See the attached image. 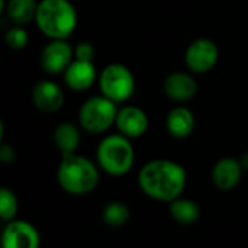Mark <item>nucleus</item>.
I'll use <instances>...</instances> for the list:
<instances>
[{"label":"nucleus","mask_w":248,"mask_h":248,"mask_svg":"<svg viewBox=\"0 0 248 248\" xmlns=\"http://www.w3.org/2000/svg\"><path fill=\"white\" fill-rule=\"evenodd\" d=\"M0 160L3 161V163H12L13 160H15V151H13V148L12 147H9V145H1V148H0Z\"/></svg>","instance_id":"obj_23"},{"label":"nucleus","mask_w":248,"mask_h":248,"mask_svg":"<svg viewBox=\"0 0 248 248\" xmlns=\"http://www.w3.org/2000/svg\"><path fill=\"white\" fill-rule=\"evenodd\" d=\"M100 90L105 97L115 103L128 100L135 89L134 76L122 64H110L100 74Z\"/></svg>","instance_id":"obj_6"},{"label":"nucleus","mask_w":248,"mask_h":248,"mask_svg":"<svg viewBox=\"0 0 248 248\" xmlns=\"http://www.w3.org/2000/svg\"><path fill=\"white\" fill-rule=\"evenodd\" d=\"M129 217L131 211L124 202H109L102 211V219L110 228L124 227L129 221Z\"/></svg>","instance_id":"obj_19"},{"label":"nucleus","mask_w":248,"mask_h":248,"mask_svg":"<svg viewBox=\"0 0 248 248\" xmlns=\"http://www.w3.org/2000/svg\"><path fill=\"white\" fill-rule=\"evenodd\" d=\"M243 170L244 169L241 166V161L231 157L221 158L212 169V182L219 190H232L241 182Z\"/></svg>","instance_id":"obj_10"},{"label":"nucleus","mask_w":248,"mask_h":248,"mask_svg":"<svg viewBox=\"0 0 248 248\" xmlns=\"http://www.w3.org/2000/svg\"><path fill=\"white\" fill-rule=\"evenodd\" d=\"M100 180L99 169L93 161L81 155L62 157L58 170L57 182L61 189L74 196H84L92 193Z\"/></svg>","instance_id":"obj_2"},{"label":"nucleus","mask_w":248,"mask_h":248,"mask_svg":"<svg viewBox=\"0 0 248 248\" xmlns=\"http://www.w3.org/2000/svg\"><path fill=\"white\" fill-rule=\"evenodd\" d=\"M71 57V46L64 39H54L44 48L41 54V64L46 73L58 74L68 68V65L73 62Z\"/></svg>","instance_id":"obj_9"},{"label":"nucleus","mask_w":248,"mask_h":248,"mask_svg":"<svg viewBox=\"0 0 248 248\" xmlns=\"http://www.w3.org/2000/svg\"><path fill=\"white\" fill-rule=\"evenodd\" d=\"M54 144L62 157L73 155L80 144V131L73 124H61L54 131Z\"/></svg>","instance_id":"obj_16"},{"label":"nucleus","mask_w":248,"mask_h":248,"mask_svg":"<svg viewBox=\"0 0 248 248\" xmlns=\"http://www.w3.org/2000/svg\"><path fill=\"white\" fill-rule=\"evenodd\" d=\"M186 65L198 74L208 73L217 64L218 48L209 39H198L186 51Z\"/></svg>","instance_id":"obj_8"},{"label":"nucleus","mask_w":248,"mask_h":248,"mask_svg":"<svg viewBox=\"0 0 248 248\" xmlns=\"http://www.w3.org/2000/svg\"><path fill=\"white\" fill-rule=\"evenodd\" d=\"M94 55L93 45L89 42H81L76 48V60H83V61H92Z\"/></svg>","instance_id":"obj_22"},{"label":"nucleus","mask_w":248,"mask_h":248,"mask_svg":"<svg viewBox=\"0 0 248 248\" xmlns=\"http://www.w3.org/2000/svg\"><path fill=\"white\" fill-rule=\"evenodd\" d=\"M241 166H243L244 170H248V151L243 155V158H241Z\"/></svg>","instance_id":"obj_24"},{"label":"nucleus","mask_w":248,"mask_h":248,"mask_svg":"<svg viewBox=\"0 0 248 248\" xmlns=\"http://www.w3.org/2000/svg\"><path fill=\"white\" fill-rule=\"evenodd\" d=\"M64 78L73 90H86L94 83L96 68L92 61L74 60L65 70Z\"/></svg>","instance_id":"obj_14"},{"label":"nucleus","mask_w":248,"mask_h":248,"mask_svg":"<svg viewBox=\"0 0 248 248\" xmlns=\"http://www.w3.org/2000/svg\"><path fill=\"white\" fill-rule=\"evenodd\" d=\"M134 160V147L129 138L122 134L106 137L97 147V163L100 169L110 176L119 177L126 174L132 169Z\"/></svg>","instance_id":"obj_4"},{"label":"nucleus","mask_w":248,"mask_h":248,"mask_svg":"<svg viewBox=\"0 0 248 248\" xmlns=\"http://www.w3.org/2000/svg\"><path fill=\"white\" fill-rule=\"evenodd\" d=\"M35 19L41 32L52 39L68 38L77 23L76 10L68 0H42Z\"/></svg>","instance_id":"obj_3"},{"label":"nucleus","mask_w":248,"mask_h":248,"mask_svg":"<svg viewBox=\"0 0 248 248\" xmlns=\"http://www.w3.org/2000/svg\"><path fill=\"white\" fill-rule=\"evenodd\" d=\"M199 206L195 201L187 198H177L170 202V215L182 225H192L199 218Z\"/></svg>","instance_id":"obj_17"},{"label":"nucleus","mask_w":248,"mask_h":248,"mask_svg":"<svg viewBox=\"0 0 248 248\" xmlns=\"http://www.w3.org/2000/svg\"><path fill=\"white\" fill-rule=\"evenodd\" d=\"M35 106L46 113L57 112L64 103L62 90L52 81H39L32 92Z\"/></svg>","instance_id":"obj_12"},{"label":"nucleus","mask_w":248,"mask_h":248,"mask_svg":"<svg viewBox=\"0 0 248 248\" xmlns=\"http://www.w3.org/2000/svg\"><path fill=\"white\" fill-rule=\"evenodd\" d=\"M138 183L148 198L170 203L186 187V170L171 160H153L141 169Z\"/></svg>","instance_id":"obj_1"},{"label":"nucleus","mask_w":248,"mask_h":248,"mask_svg":"<svg viewBox=\"0 0 248 248\" xmlns=\"http://www.w3.org/2000/svg\"><path fill=\"white\" fill-rule=\"evenodd\" d=\"M6 44L9 48L15 49V51H19V49H23L28 44V33L23 28L20 26H15L12 29L7 31L6 33Z\"/></svg>","instance_id":"obj_21"},{"label":"nucleus","mask_w":248,"mask_h":248,"mask_svg":"<svg viewBox=\"0 0 248 248\" xmlns=\"http://www.w3.org/2000/svg\"><path fill=\"white\" fill-rule=\"evenodd\" d=\"M41 238L38 230L20 219H13L6 224L1 232L3 248H39Z\"/></svg>","instance_id":"obj_7"},{"label":"nucleus","mask_w":248,"mask_h":248,"mask_svg":"<svg viewBox=\"0 0 248 248\" xmlns=\"http://www.w3.org/2000/svg\"><path fill=\"white\" fill-rule=\"evenodd\" d=\"M116 126L126 138H138L148 129V118L144 110L135 106H126L118 112Z\"/></svg>","instance_id":"obj_11"},{"label":"nucleus","mask_w":248,"mask_h":248,"mask_svg":"<svg viewBox=\"0 0 248 248\" xmlns=\"http://www.w3.org/2000/svg\"><path fill=\"white\" fill-rule=\"evenodd\" d=\"M17 209H19V203H17L16 195L7 187H1V190H0V218H1V221H4V222L13 221L17 214Z\"/></svg>","instance_id":"obj_20"},{"label":"nucleus","mask_w":248,"mask_h":248,"mask_svg":"<svg viewBox=\"0 0 248 248\" xmlns=\"http://www.w3.org/2000/svg\"><path fill=\"white\" fill-rule=\"evenodd\" d=\"M115 102L105 96L89 99L80 109V124L90 134H102L116 122Z\"/></svg>","instance_id":"obj_5"},{"label":"nucleus","mask_w":248,"mask_h":248,"mask_svg":"<svg viewBox=\"0 0 248 248\" xmlns=\"http://www.w3.org/2000/svg\"><path fill=\"white\" fill-rule=\"evenodd\" d=\"M38 4L35 0H7V16L17 25H25L36 16Z\"/></svg>","instance_id":"obj_18"},{"label":"nucleus","mask_w":248,"mask_h":248,"mask_svg":"<svg viewBox=\"0 0 248 248\" xmlns=\"http://www.w3.org/2000/svg\"><path fill=\"white\" fill-rule=\"evenodd\" d=\"M166 126L171 137L179 140L187 138L195 129V116L186 108H174L167 116Z\"/></svg>","instance_id":"obj_15"},{"label":"nucleus","mask_w":248,"mask_h":248,"mask_svg":"<svg viewBox=\"0 0 248 248\" xmlns=\"http://www.w3.org/2000/svg\"><path fill=\"white\" fill-rule=\"evenodd\" d=\"M166 94L176 102H187L195 97L198 84L193 77L186 73H173L164 81Z\"/></svg>","instance_id":"obj_13"}]
</instances>
